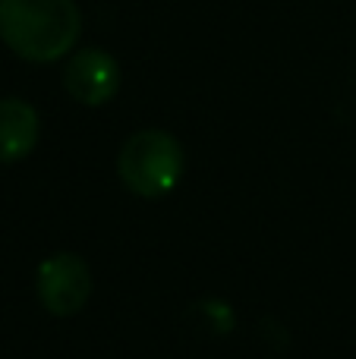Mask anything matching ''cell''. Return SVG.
Listing matches in <instances>:
<instances>
[{"mask_svg": "<svg viewBox=\"0 0 356 359\" xmlns=\"http://www.w3.org/2000/svg\"><path fill=\"white\" fill-rule=\"evenodd\" d=\"M76 0H0V41L29 63H54L76 48Z\"/></svg>", "mask_w": 356, "mask_h": 359, "instance_id": "obj_1", "label": "cell"}, {"mask_svg": "<svg viewBox=\"0 0 356 359\" xmlns=\"http://www.w3.org/2000/svg\"><path fill=\"white\" fill-rule=\"evenodd\" d=\"M186 158L183 145L167 130H139L117 155V177L142 198H161L180 183Z\"/></svg>", "mask_w": 356, "mask_h": 359, "instance_id": "obj_2", "label": "cell"}, {"mask_svg": "<svg viewBox=\"0 0 356 359\" xmlns=\"http://www.w3.org/2000/svg\"><path fill=\"white\" fill-rule=\"evenodd\" d=\"M38 299L57 318H69L85 309L92 297V271L76 252H54L38 265L35 274Z\"/></svg>", "mask_w": 356, "mask_h": 359, "instance_id": "obj_3", "label": "cell"}, {"mask_svg": "<svg viewBox=\"0 0 356 359\" xmlns=\"http://www.w3.org/2000/svg\"><path fill=\"white\" fill-rule=\"evenodd\" d=\"M63 88L85 107H101L120 92V63L101 48L76 50L63 69Z\"/></svg>", "mask_w": 356, "mask_h": 359, "instance_id": "obj_4", "label": "cell"}, {"mask_svg": "<svg viewBox=\"0 0 356 359\" xmlns=\"http://www.w3.org/2000/svg\"><path fill=\"white\" fill-rule=\"evenodd\" d=\"M41 120L22 98H0V164H16L38 145Z\"/></svg>", "mask_w": 356, "mask_h": 359, "instance_id": "obj_5", "label": "cell"}]
</instances>
